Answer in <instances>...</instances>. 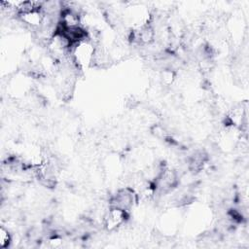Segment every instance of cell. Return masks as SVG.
<instances>
[{"mask_svg":"<svg viewBox=\"0 0 249 249\" xmlns=\"http://www.w3.org/2000/svg\"><path fill=\"white\" fill-rule=\"evenodd\" d=\"M96 47L88 37L75 45L70 50V56L74 64L80 69H87L94 63Z\"/></svg>","mask_w":249,"mask_h":249,"instance_id":"obj_1","label":"cell"},{"mask_svg":"<svg viewBox=\"0 0 249 249\" xmlns=\"http://www.w3.org/2000/svg\"><path fill=\"white\" fill-rule=\"evenodd\" d=\"M127 212L114 206H110L109 209L103 215V226L108 231H117L127 220Z\"/></svg>","mask_w":249,"mask_h":249,"instance_id":"obj_2","label":"cell"},{"mask_svg":"<svg viewBox=\"0 0 249 249\" xmlns=\"http://www.w3.org/2000/svg\"><path fill=\"white\" fill-rule=\"evenodd\" d=\"M137 199L135 192L130 188H123L117 191V193L112 196L110 200V206L121 208L128 212Z\"/></svg>","mask_w":249,"mask_h":249,"instance_id":"obj_3","label":"cell"},{"mask_svg":"<svg viewBox=\"0 0 249 249\" xmlns=\"http://www.w3.org/2000/svg\"><path fill=\"white\" fill-rule=\"evenodd\" d=\"M20 21L32 29H41L46 20V14L42 9H34L18 14Z\"/></svg>","mask_w":249,"mask_h":249,"instance_id":"obj_4","label":"cell"},{"mask_svg":"<svg viewBox=\"0 0 249 249\" xmlns=\"http://www.w3.org/2000/svg\"><path fill=\"white\" fill-rule=\"evenodd\" d=\"M12 243V234L10 231L4 228H0V248L1 249H6L8 248Z\"/></svg>","mask_w":249,"mask_h":249,"instance_id":"obj_5","label":"cell"}]
</instances>
